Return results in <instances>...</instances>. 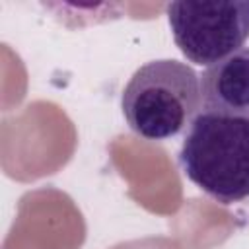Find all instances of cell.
I'll return each instance as SVG.
<instances>
[{
	"label": "cell",
	"mask_w": 249,
	"mask_h": 249,
	"mask_svg": "<svg viewBox=\"0 0 249 249\" xmlns=\"http://www.w3.org/2000/svg\"><path fill=\"white\" fill-rule=\"evenodd\" d=\"M179 167L222 204L249 198V119L198 115L185 132Z\"/></svg>",
	"instance_id": "1"
},
{
	"label": "cell",
	"mask_w": 249,
	"mask_h": 249,
	"mask_svg": "<svg viewBox=\"0 0 249 249\" xmlns=\"http://www.w3.org/2000/svg\"><path fill=\"white\" fill-rule=\"evenodd\" d=\"M121 107L134 134L169 140L196 119L200 78L189 64L173 58L146 62L124 86Z\"/></svg>",
	"instance_id": "2"
},
{
	"label": "cell",
	"mask_w": 249,
	"mask_h": 249,
	"mask_svg": "<svg viewBox=\"0 0 249 249\" xmlns=\"http://www.w3.org/2000/svg\"><path fill=\"white\" fill-rule=\"evenodd\" d=\"M167 21L179 51L195 64L212 66L249 39V2H171Z\"/></svg>",
	"instance_id": "3"
},
{
	"label": "cell",
	"mask_w": 249,
	"mask_h": 249,
	"mask_svg": "<svg viewBox=\"0 0 249 249\" xmlns=\"http://www.w3.org/2000/svg\"><path fill=\"white\" fill-rule=\"evenodd\" d=\"M204 113L249 119V47H243L200 76Z\"/></svg>",
	"instance_id": "4"
}]
</instances>
